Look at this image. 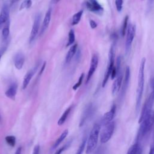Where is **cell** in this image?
Here are the masks:
<instances>
[{
    "label": "cell",
    "instance_id": "obj_1",
    "mask_svg": "<svg viewBox=\"0 0 154 154\" xmlns=\"http://www.w3.org/2000/svg\"><path fill=\"white\" fill-rule=\"evenodd\" d=\"M146 58H143L138 70V83L137 88V95H136V104H135V110L137 112L138 111L139 108L141 105V102L142 100L143 94L144 91V70L146 65Z\"/></svg>",
    "mask_w": 154,
    "mask_h": 154
},
{
    "label": "cell",
    "instance_id": "obj_2",
    "mask_svg": "<svg viewBox=\"0 0 154 154\" xmlns=\"http://www.w3.org/2000/svg\"><path fill=\"white\" fill-rule=\"evenodd\" d=\"M100 131V124L95 123L89 134L86 143V154H90L96 149Z\"/></svg>",
    "mask_w": 154,
    "mask_h": 154
},
{
    "label": "cell",
    "instance_id": "obj_3",
    "mask_svg": "<svg viewBox=\"0 0 154 154\" xmlns=\"http://www.w3.org/2000/svg\"><path fill=\"white\" fill-rule=\"evenodd\" d=\"M138 131V137L142 138L152 130L154 126V111H152L141 122Z\"/></svg>",
    "mask_w": 154,
    "mask_h": 154
},
{
    "label": "cell",
    "instance_id": "obj_4",
    "mask_svg": "<svg viewBox=\"0 0 154 154\" xmlns=\"http://www.w3.org/2000/svg\"><path fill=\"white\" fill-rule=\"evenodd\" d=\"M116 67L117 69V75L115 78V80L113 82L112 86V94L113 96L117 94L122 87V82H123V72L122 67V57L119 56L116 59Z\"/></svg>",
    "mask_w": 154,
    "mask_h": 154
},
{
    "label": "cell",
    "instance_id": "obj_5",
    "mask_svg": "<svg viewBox=\"0 0 154 154\" xmlns=\"http://www.w3.org/2000/svg\"><path fill=\"white\" fill-rule=\"evenodd\" d=\"M100 131V141L102 144L106 143L112 137L115 129V123L113 121L102 126Z\"/></svg>",
    "mask_w": 154,
    "mask_h": 154
},
{
    "label": "cell",
    "instance_id": "obj_6",
    "mask_svg": "<svg viewBox=\"0 0 154 154\" xmlns=\"http://www.w3.org/2000/svg\"><path fill=\"white\" fill-rule=\"evenodd\" d=\"M108 58H109V62L108 64L107 69L105 71V75L103 77V79L102 81V87H104L109 78L111 76V73L112 70V69L114 67V61H115V52H114V46L112 45L111 47L110 48L109 54H108Z\"/></svg>",
    "mask_w": 154,
    "mask_h": 154
},
{
    "label": "cell",
    "instance_id": "obj_7",
    "mask_svg": "<svg viewBox=\"0 0 154 154\" xmlns=\"http://www.w3.org/2000/svg\"><path fill=\"white\" fill-rule=\"evenodd\" d=\"M154 103V96L152 93L149 95L148 97L146 100L144 105L142 108L141 112L140 114V116L138 120V123H141V122L144 120V119L152 111V107Z\"/></svg>",
    "mask_w": 154,
    "mask_h": 154
},
{
    "label": "cell",
    "instance_id": "obj_8",
    "mask_svg": "<svg viewBox=\"0 0 154 154\" xmlns=\"http://www.w3.org/2000/svg\"><path fill=\"white\" fill-rule=\"evenodd\" d=\"M136 31V26L134 24H129L126 31V37L125 41V54L128 55L130 52L131 45L133 42Z\"/></svg>",
    "mask_w": 154,
    "mask_h": 154
},
{
    "label": "cell",
    "instance_id": "obj_9",
    "mask_svg": "<svg viewBox=\"0 0 154 154\" xmlns=\"http://www.w3.org/2000/svg\"><path fill=\"white\" fill-rule=\"evenodd\" d=\"M130 78H131V70H130V67L129 66H127L125 70V76H124V79L123 80L122 87L120 90V94H119V100L120 101L122 100L126 93V91L128 90L129 81H130Z\"/></svg>",
    "mask_w": 154,
    "mask_h": 154
},
{
    "label": "cell",
    "instance_id": "obj_10",
    "mask_svg": "<svg viewBox=\"0 0 154 154\" xmlns=\"http://www.w3.org/2000/svg\"><path fill=\"white\" fill-rule=\"evenodd\" d=\"M40 21H41V14L38 13L35 17L32 28L29 35V42L30 44H31L34 42V40H35V38L37 35V34L39 31V28H40Z\"/></svg>",
    "mask_w": 154,
    "mask_h": 154
},
{
    "label": "cell",
    "instance_id": "obj_11",
    "mask_svg": "<svg viewBox=\"0 0 154 154\" xmlns=\"http://www.w3.org/2000/svg\"><path fill=\"white\" fill-rule=\"evenodd\" d=\"M85 4L87 9L91 12L101 14L103 11L102 6L97 1V0H87Z\"/></svg>",
    "mask_w": 154,
    "mask_h": 154
},
{
    "label": "cell",
    "instance_id": "obj_12",
    "mask_svg": "<svg viewBox=\"0 0 154 154\" xmlns=\"http://www.w3.org/2000/svg\"><path fill=\"white\" fill-rule=\"evenodd\" d=\"M98 62H99L98 57L96 55H93L91 59L90 66V68H89V70L88 72L87 78H86V84L89 82V81L95 72V71L97 67Z\"/></svg>",
    "mask_w": 154,
    "mask_h": 154
},
{
    "label": "cell",
    "instance_id": "obj_13",
    "mask_svg": "<svg viewBox=\"0 0 154 154\" xmlns=\"http://www.w3.org/2000/svg\"><path fill=\"white\" fill-rule=\"evenodd\" d=\"M116 111V106L115 104H113L111 109L109 111L105 113L104 115L103 116V117L101 119L100 125H102V126H103V125L112 122L115 116Z\"/></svg>",
    "mask_w": 154,
    "mask_h": 154
},
{
    "label": "cell",
    "instance_id": "obj_14",
    "mask_svg": "<svg viewBox=\"0 0 154 154\" xmlns=\"http://www.w3.org/2000/svg\"><path fill=\"white\" fill-rule=\"evenodd\" d=\"M9 13H10V9L8 5L7 4L3 5L1 13H0V28L1 26L6 23L7 22L9 21Z\"/></svg>",
    "mask_w": 154,
    "mask_h": 154
},
{
    "label": "cell",
    "instance_id": "obj_15",
    "mask_svg": "<svg viewBox=\"0 0 154 154\" xmlns=\"http://www.w3.org/2000/svg\"><path fill=\"white\" fill-rule=\"evenodd\" d=\"M25 62V56L22 52H17L14 57V64L15 67L20 70L23 67Z\"/></svg>",
    "mask_w": 154,
    "mask_h": 154
},
{
    "label": "cell",
    "instance_id": "obj_16",
    "mask_svg": "<svg viewBox=\"0 0 154 154\" xmlns=\"http://www.w3.org/2000/svg\"><path fill=\"white\" fill-rule=\"evenodd\" d=\"M51 13H52V10L51 8H49L47 11L43 21V25H42L41 32H40L41 35H42L43 33L46 31V29H47V28L49 25L51 19Z\"/></svg>",
    "mask_w": 154,
    "mask_h": 154
},
{
    "label": "cell",
    "instance_id": "obj_17",
    "mask_svg": "<svg viewBox=\"0 0 154 154\" xmlns=\"http://www.w3.org/2000/svg\"><path fill=\"white\" fill-rule=\"evenodd\" d=\"M17 85L16 83H13L5 92V96L12 100H14L17 93Z\"/></svg>",
    "mask_w": 154,
    "mask_h": 154
},
{
    "label": "cell",
    "instance_id": "obj_18",
    "mask_svg": "<svg viewBox=\"0 0 154 154\" xmlns=\"http://www.w3.org/2000/svg\"><path fill=\"white\" fill-rule=\"evenodd\" d=\"M93 111V105L91 104H89L85 108L83 114L82 115L80 123H79V126H83V125L85 123V121L88 119V118L90 117V115Z\"/></svg>",
    "mask_w": 154,
    "mask_h": 154
},
{
    "label": "cell",
    "instance_id": "obj_19",
    "mask_svg": "<svg viewBox=\"0 0 154 154\" xmlns=\"http://www.w3.org/2000/svg\"><path fill=\"white\" fill-rule=\"evenodd\" d=\"M69 133V131L68 129H66L64 130L62 134L60 135V136L57 138V140H56V141L54 143V144L52 145V146L51 147V149H50L51 152H52V151H54L55 149H56L58 146L62 143V141L66 138V137L67 136Z\"/></svg>",
    "mask_w": 154,
    "mask_h": 154
},
{
    "label": "cell",
    "instance_id": "obj_20",
    "mask_svg": "<svg viewBox=\"0 0 154 154\" xmlns=\"http://www.w3.org/2000/svg\"><path fill=\"white\" fill-rule=\"evenodd\" d=\"M142 148L140 146L139 143L136 141L129 149L127 154H142Z\"/></svg>",
    "mask_w": 154,
    "mask_h": 154
},
{
    "label": "cell",
    "instance_id": "obj_21",
    "mask_svg": "<svg viewBox=\"0 0 154 154\" xmlns=\"http://www.w3.org/2000/svg\"><path fill=\"white\" fill-rule=\"evenodd\" d=\"M77 48H78L77 44H75L70 48L69 51L67 52L66 57V63L70 62V60L73 57V56L75 55V54L76 53V51H77Z\"/></svg>",
    "mask_w": 154,
    "mask_h": 154
},
{
    "label": "cell",
    "instance_id": "obj_22",
    "mask_svg": "<svg viewBox=\"0 0 154 154\" xmlns=\"http://www.w3.org/2000/svg\"><path fill=\"white\" fill-rule=\"evenodd\" d=\"M72 108V106H70L69 107H68L63 112V114H62V116H61V117L59 119V120H58V125L59 126H61L62 125H63L64 123V122H66V120H67V118L68 117V116L69 115L71 110Z\"/></svg>",
    "mask_w": 154,
    "mask_h": 154
},
{
    "label": "cell",
    "instance_id": "obj_23",
    "mask_svg": "<svg viewBox=\"0 0 154 154\" xmlns=\"http://www.w3.org/2000/svg\"><path fill=\"white\" fill-rule=\"evenodd\" d=\"M34 73V71L33 70H31L29 72H28V73L25 75V76L23 78V84H22L23 89H25L27 87Z\"/></svg>",
    "mask_w": 154,
    "mask_h": 154
},
{
    "label": "cell",
    "instance_id": "obj_24",
    "mask_svg": "<svg viewBox=\"0 0 154 154\" xmlns=\"http://www.w3.org/2000/svg\"><path fill=\"white\" fill-rule=\"evenodd\" d=\"M82 14H83V10H80L73 16L72 21V25H76L78 24V23L81 20Z\"/></svg>",
    "mask_w": 154,
    "mask_h": 154
},
{
    "label": "cell",
    "instance_id": "obj_25",
    "mask_svg": "<svg viewBox=\"0 0 154 154\" xmlns=\"http://www.w3.org/2000/svg\"><path fill=\"white\" fill-rule=\"evenodd\" d=\"M128 19H129V17L128 16H126L124 20H123V25H122V35L123 37H124L126 33V31L128 29Z\"/></svg>",
    "mask_w": 154,
    "mask_h": 154
},
{
    "label": "cell",
    "instance_id": "obj_26",
    "mask_svg": "<svg viewBox=\"0 0 154 154\" xmlns=\"http://www.w3.org/2000/svg\"><path fill=\"white\" fill-rule=\"evenodd\" d=\"M68 36L69 37H68V42L67 43V46L72 45L75 42V33L73 29L70 30Z\"/></svg>",
    "mask_w": 154,
    "mask_h": 154
},
{
    "label": "cell",
    "instance_id": "obj_27",
    "mask_svg": "<svg viewBox=\"0 0 154 154\" xmlns=\"http://www.w3.org/2000/svg\"><path fill=\"white\" fill-rule=\"evenodd\" d=\"M6 143L11 147H14L16 144V138L13 135H8L5 137Z\"/></svg>",
    "mask_w": 154,
    "mask_h": 154
},
{
    "label": "cell",
    "instance_id": "obj_28",
    "mask_svg": "<svg viewBox=\"0 0 154 154\" xmlns=\"http://www.w3.org/2000/svg\"><path fill=\"white\" fill-rule=\"evenodd\" d=\"M10 34V28H9V23L8 25H6L5 26H4L2 31V36L4 40H5L8 38Z\"/></svg>",
    "mask_w": 154,
    "mask_h": 154
},
{
    "label": "cell",
    "instance_id": "obj_29",
    "mask_svg": "<svg viewBox=\"0 0 154 154\" xmlns=\"http://www.w3.org/2000/svg\"><path fill=\"white\" fill-rule=\"evenodd\" d=\"M87 138L85 137L83 140H82V141L81 143V144H80L78 149L76 151V154H82L84 150V149H85V147L86 146V143H87Z\"/></svg>",
    "mask_w": 154,
    "mask_h": 154
},
{
    "label": "cell",
    "instance_id": "obj_30",
    "mask_svg": "<svg viewBox=\"0 0 154 154\" xmlns=\"http://www.w3.org/2000/svg\"><path fill=\"white\" fill-rule=\"evenodd\" d=\"M31 5H32L31 0H25L21 4L19 10H21L24 8H28L31 6Z\"/></svg>",
    "mask_w": 154,
    "mask_h": 154
},
{
    "label": "cell",
    "instance_id": "obj_31",
    "mask_svg": "<svg viewBox=\"0 0 154 154\" xmlns=\"http://www.w3.org/2000/svg\"><path fill=\"white\" fill-rule=\"evenodd\" d=\"M83 79H84V73H82V74L81 75V76H79L78 82L73 86V90H76L77 88L80 87V85H81L82 82V81H83Z\"/></svg>",
    "mask_w": 154,
    "mask_h": 154
},
{
    "label": "cell",
    "instance_id": "obj_32",
    "mask_svg": "<svg viewBox=\"0 0 154 154\" xmlns=\"http://www.w3.org/2000/svg\"><path fill=\"white\" fill-rule=\"evenodd\" d=\"M123 0H116L115 1V4L116 7V9L117 11L120 12L122 10L123 8Z\"/></svg>",
    "mask_w": 154,
    "mask_h": 154
},
{
    "label": "cell",
    "instance_id": "obj_33",
    "mask_svg": "<svg viewBox=\"0 0 154 154\" xmlns=\"http://www.w3.org/2000/svg\"><path fill=\"white\" fill-rule=\"evenodd\" d=\"M69 145H70V143H69V144H66L65 146H63L62 147L58 149L55 152L54 154H61V153H62L64 150H66V149L68 147V146H69Z\"/></svg>",
    "mask_w": 154,
    "mask_h": 154
},
{
    "label": "cell",
    "instance_id": "obj_34",
    "mask_svg": "<svg viewBox=\"0 0 154 154\" xmlns=\"http://www.w3.org/2000/svg\"><path fill=\"white\" fill-rule=\"evenodd\" d=\"M39 152H40V146L39 144H36L33 149L32 154H39Z\"/></svg>",
    "mask_w": 154,
    "mask_h": 154
},
{
    "label": "cell",
    "instance_id": "obj_35",
    "mask_svg": "<svg viewBox=\"0 0 154 154\" xmlns=\"http://www.w3.org/2000/svg\"><path fill=\"white\" fill-rule=\"evenodd\" d=\"M7 50V46H3L0 48V60L1 58V57H2V55H4V54L5 53V52Z\"/></svg>",
    "mask_w": 154,
    "mask_h": 154
},
{
    "label": "cell",
    "instance_id": "obj_36",
    "mask_svg": "<svg viewBox=\"0 0 154 154\" xmlns=\"http://www.w3.org/2000/svg\"><path fill=\"white\" fill-rule=\"evenodd\" d=\"M153 2H154V0H148V1H147V10H148V11H150L151 8L153 6Z\"/></svg>",
    "mask_w": 154,
    "mask_h": 154
},
{
    "label": "cell",
    "instance_id": "obj_37",
    "mask_svg": "<svg viewBox=\"0 0 154 154\" xmlns=\"http://www.w3.org/2000/svg\"><path fill=\"white\" fill-rule=\"evenodd\" d=\"M90 25L92 29H94L97 27V23L93 20H90Z\"/></svg>",
    "mask_w": 154,
    "mask_h": 154
},
{
    "label": "cell",
    "instance_id": "obj_38",
    "mask_svg": "<svg viewBox=\"0 0 154 154\" xmlns=\"http://www.w3.org/2000/svg\"><path fill=\"white\" fill-rule=\"evenodd\" d=\"M148 154H154V139L150 145V150Z\"/></svg>",
    "mask_w": 154,
    "mask_h": 154
},
{
    "label": "cell",
    "instance_id": "obj_39",
    "mask_svg": "<svg viewBox=\"0 0 154 154\" xmlns=\"http://www.w3.org/2000/svg\"><path fill=\"white\" fill-rule=\"evenodd\" d=\"M46 62H44V63L43 64L42 67V68H41V69H40V72H39V73H38V76H40V75H42V73H43V72L44 71L45 68V66H46Z\"/></svg>",
    "mask_w": 154,
    "mask_h": 154
},
{
    "label": "cell",
    "instance_id": "obj_40",
    "mask_svg": "<svg viewBox=\"0 0 154 154\" xmlns=\"http://www.w3.org/2000/svg\"><path fill=\"white\" fill-rule=\"evenodd\" d=\"M21 151H22V148H21V147H19L16 150L14 154H21Z\"/></svg>",
    "mask_w": 154,
    "mask_h": 154
},
{
    "label": "cell",
    "instance_id": "obj_41",
    "mask_svg": "<svg viewBox=\"0 0 154 154\" xmlns=\"http://www.w3.org/2000/svg\"><path fill=\"white\" fill-rule=\"evenodd\" d=\"M60 0H52V1L54 2V3H57L60 1Z\"/></svg>",
    "mask_w": 154,
    "mask_h": 154
},
{
    "label": "cell",
    "instance_id": "obj_42",
    "mask_svg": "<svg viewBox=\"0 0 154 154\" xmlns=\"http://www.w3.org/2000/svg\"><path fill=\"white\" fill-rule=\"evenodd\" d=\"M17 1H19V0H11V3H14L15 2Z\"/></svg>",
    "mask_w": 154,
    "mask_h": 154
},
{
    "label": "cell",
    "instance_id": "obj_43",
    "mask_svg": "<svg viewBox=\"0 0 154 154\" xmlns=\"http://www.w3.org/2000/svg\"><path fill=\"white\" fill-rule=\"evenodd\" d=\"M0 122H1V116H0Z\"/></svg>",
    "mask_w": 154,
    "mask_h": 154
},
{
    "label": "cell",
    "instance_id": "obj_44",
    "mask_svg": "<svg viewBox=\"0 0 154 154\" xmlns=\"http://www.w3.org/2000/svg\"><path fill=\"white\" fill-rule=\"evenodd\" d=\"M142 1H143V0H142Z\"/></svg>",
    "mask_w": 154,
    "mask_h": 154
}]
</instances>
